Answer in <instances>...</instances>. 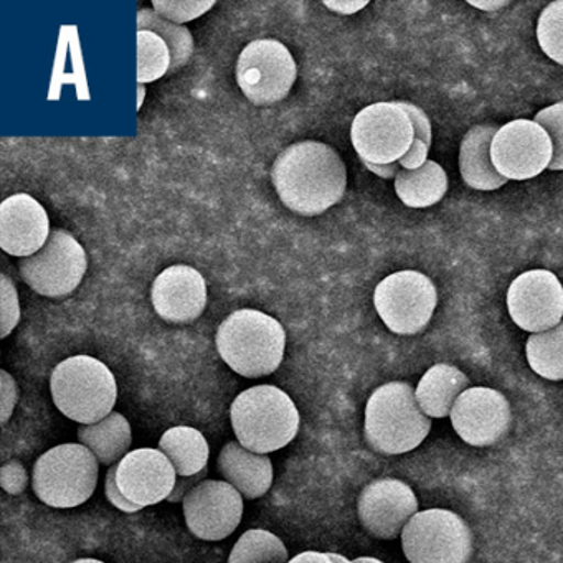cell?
I'll return each instance as SVG.
<instances>
[{
  "label": "cell",
  "mask_w": 563,
  "mask_h": 563,
  "mask_svg": "<svg viewBox=\"0 0 563 563\" xmlns=\"http://www.w3.org/2000/svg\"><path fill=\"white\" fill-rule=\"evenodd\" d=\"M104 493H107L108 500H110L117 509L123 510V512L133 514L143 509V507L137 506V504L131 503V500L121 493L120 486H118L117 483V464L108 470Z\"/></svg>",
  "instance_id": "obj_35"
},
{
  "label": "cell",
  "mask_w": 563,
  "mask_h": 563,
  "mask_svg": "<svg viewBox=\"0 0 563 563\" xmlns=\"http://www.w3.org/2000/svg\"><path fill=\"white\" fill-rule=\"evenodd\" d=\"M467 4L473 5V8L479 9V11L484 12H494L499 11V9L506 8L509 2L507 0H483V2H477V0H470Z\"/></svg>",
  "instance_id": "obj_43"
},
{
  "label": "cell",
  "mask_w": 563,
  "mask_h": 563,
  "mask_svg": "<svg viewBox=\"0 0 563 563\" xmlns=\"http://www.w3.org/2000/svg\"><path fill=\"white\" fill-rule=\"evenodd\" d=\"M537 42L550 60L563 67V0L543 9L537 22Z\"/></svg>",
  "instance_id": "obj_30"
},
{
  "label": "cell",
  "mask_w": 563,
  "mask_h": 563,
  "mask_svg": "<svg viewBox=\"0 0 563 563\" xmlns=\"http://www.w3.org/2000/svg\"><path fill=\"white\" fill-rule=\"evenodd\" d=\"M288 550L275 533L263 529L246 530L229 556V563H288Z\"/></svg>",
  "instance_id": "obj_28"
},
{
  "label": "cell",
  "mask_w": 563,
  "mask_h": 563,
  "mask_svg": "<svg viewBox=\"0 0 563 563\" xmlns=\"http://www.w3.org/2000/svg\"><path fill=\"white\" fill-rule=\"evenodd\" d=\"M0 395H2V411H0V420L2 424L8 423L9 418L14 413L15 405H18L19 388L14 377L9 372H0Z\"/></svg>",
  "instance_id": "obj_34"
},
{
  "label": "cell",
  "mask_w": 563,
  "mask_h": 563,
  "mask_svg": "<svg viewBox=\"0 0 563 563\" xmlns=\"http://www.w3.org/2000/svg\"><path fill=\"white\" fill-rule=\"evenodd\" d=\"M173 57L166 42L151 31H137V84L146 85L169 74Z\"/></svg>",
  "instance_id": "obj_29"
},
{
  "label": "cell",
  "mask_w": 563,
  "mask_h": 563,
  "mask_svg": "<svg viewBox=\"0 0 563 563\" xmlns=\"http://www.w3.org/2000/svg\"><path fill=\"white\" fill-rule=\"evenodd\" d=\"M235 77L240 90L253 104L272 107L288 97L298 78V67L286 45L265 38L243 48Z\"/></svg>",
  "instance_id": "obj_9"
},
{
  "label": "cell",
  "mask_w": 563,
  "mask_h": 563,
  "mask_svg": "<svg viewBox=\"0 0 563 563\" xmlns=\"http://www.w3.org/2000/svg\"><path fill=\"white\" fill-rule=\"evenodd\" d=\"M354 563H384L382 560L374 559V556H358L354 560Z\"/></svg>",
  "instance_id": "obj_46"
},
{
  "label": "cell",
  "mask_w": 563,
  "mask_h": 563,
  "mask_svg": "<svg viewBox=\"0 0 563 563\" xmlns=\"http://www.w3.org/2000/svg\"><path fill=\"white\" fill-rule=\"evenodd\" d=\"M398 104L410 117L411 123H413L415 137L423 141L424 144L431 147V123L427 113L421 108H418L417 104L410 103V101H398Z\"/></svg>",
  "instance_id": "obj_36"
},
{
  "label": "cell",
  "mask_w": 563,
  "mask_h": 563,
  "mask_svg": "<svg viewBox=\"0 0 563 563\" xmlns=\"http://www.w3.org/2000/svg\"><path fill=\"white\" fill-rule=\"evenodd\" d=\"M51 391L58 410L81 424H93L113 413L118 384L107 364L75 355L60 362L52 372Z\"/></svg>",
  "instance_id": "obj_5"
},
{
  "label": "cell",
  "mask_w": 563,
  "mask_h": 563,
  "mask_svg": "<svg viewBox=\"0 0 563 563\" xmlns=\"http://www.w3.org/2000/svg\"><path fill=\"white\" fill-rule=\"evenodd\" d=\"M430 430L431 418L423 413L407 382L382 385L368 398L364 433L368 446L377 453H408L423 443Z\"/></svg>",
  "instance_id": "obj_4"
},
{
  "label": "cell",
  "mask_w": 563,
  "mask_h": 563,
  "mask_svg": "<svg viewBox=\"0 0 563 563\" xmlns=\"http://www.w3.org/2000/svg\"><path fill=\"white\" fill-rule=\"evenodd\" d=\"M324 5L329 11L338 12V14L342 15H351L367 8L368 0H325Z\"/></svg>",
  "instance_id": "obj_40"
},
{
  "label": "cell",
  "mask_w": 563,
  "mask_h": 563,
  "mask_svg": "<svg viewBox=\"0 0 563 563\" xmlns=\"http://www.w3.org/2000/svg\"><path fill=\"white\" fill-rule=\"evenodd\" d=\"M47 210L29 194H14L0 203V249L29 258L51 239Z\"/></svg>",
  "instance_id": "obj_18"
},
{
  "label": "cell",
  "mask_w": 563,
  "mask_h": 563,
  "mask_svg": "<svg viewBox=\"0 0 563 563\" xmlns=\"http://www.w3.org/2000/svg\"><path fill=\"white\" fill-rule=\"evenodd\" d=\"M507 309L522 331L539 334L563 321V286L549 269H530L510 283Z\"/></svg>",
  "instance_id": "obj_13"
},
{
  "label": "cell",
  "mask_w": 563,
  "mask_h": 563,
  "mask_svg": "<svg viewBox=\"0 0 563 563\" xmlns=\"http://www.w3.org/2000/svg\"><path fill=\"white\" fill-rule=\"evenodd\" d=\"M497 130L499 128L494 124H477L471 128L461 141V176L471 189L490 192L506 186V177L497 173L490 157V144Z\"/></svg>",
  "instance_id": "obj_21"
},
{
  "label": "cell",
  "mask_w": 563,
  "mask_h": 563,
  "mask_svg": "<svg viewBox=\"0 0 563 563\" xmlns=\"http://www.w3.org/2000/svg\"><path fill=\"white\" fill-rule=\"evenodd\" d=\"M137 31H151L159 35L170 51L173 64H170L169 74H176L180 68L189 64L194 54V37L186 25L176 24L161 18L156 11L151 9H141L137 12Z\"/></svg>",
  "instance_id": "obj_26"
},
{
  "label": "cell",
  "mask_w": 563,
  "mask_h": 563,
  "mask_svg": "<svg viewBox=\"0 0 563 563\" xmlns=\"http://www.w3.org/2000/svg\"><path fill=\"white\" fill-rule=\"evenodd\" d=\"M401 547L410 563H467L473 553V533L451 510H421L405 526Z\"/></svg>",
  "instance_id": "obj_7"
},
{
  "label": "cell",
  "mask_w": 563,
  "mask_h": 563,
  "mask_svg": "<svg viewBox=\"0 0 563 563\" xmlns=\"http://www.w3.org/2000/svg\"><path fill=\"white\" fill-rule=\"evenodd\" d=\"M272 180L289 210L316 217L341 202L347 189V170L334 147L319 141H299L278 154Z\"/></svg>",
  "instance_id": "obj_1"
},
{
  "label": "cell",
  "mask_w": 563,
  "mask_h": 563,
  "mask_svg": "<svg viewBox=\"0 0 563 563\" xmlns=\"http://www.w3.org/2000/svg\"><path fill=\"white\" fill-rule=\"evenodd\" d=\"M184 517L194 536L219 542L242 522L243 496L227 481L206 479L184 499Z\"/></svg>",
  "instance_id": "obj_14"
},
{
  "label": "cell",
  "mask_w": 563,
  "mask_h": 563,
  "mask_svg": "<svg viewBox=\"0 0 563 563\" xmlns=\"http://www.w3.org/2000/svg\"><path fill=\"white\" fill-rule=\"evenodd\" d=\"M230 418L239 443L258 454L288 446L301 423L295 401L275 385H256L242 391L233 400Z\"/></svg>",
  "instance_id": "obj_3"
},
{
  "label": "cell",
  "mask_w": 563,
  "mask_h": 563,
  "mask_svg": "<svg viewBox=\"0 0 563 563\" xmlns=\"http://www.w3.org/2000/svg\"><path fill=\"white\" fill-rule=\"evenodd\" d=\"M526 354L537 375L547 380H563V321L549 331L530 335Z\"/></svg>",
  "instance_id": "obj_27"
},
{
  "label": "cell",
  "mask_w": 563,
  "mask_h": 563,
  "mask_svg": "<svg viewBox=\"0 0 563 563\" xmlns=\"http://www.w3.org/2000/svg\"><path fill=\"white\" fill-rule=\"evenodd\" d=\"M362 163H364V166L367 167L371 173L377 174V176L382 177V179H395L397 174L401 170L400 164L398 163L372 164L367 163V161H362Z\"/></svg>",
  "instance_id": "obj_41"
},
{
  "label": "cell",
  "mask_w": 563,
  "mask_h": 563,
  "mask_svg": "<svg viewBox=\"0 0 563 563\" xmlns=\"http://www.w3.org/2000/svg\"><path fill=\"white\" fill-rule=\"evenodd\" d=\"M470 388V378L450 364H437L421 377L415 395L427 417H450L460 395Z\"/></svg>",
  "instance_id": "obj_22"
},
{
  "label": "cell",
  "mask_w": 563,
  "mask_h": 563,
  "mask_svg": "<svg viewBox=\"0 0 563 563\" xmlns=\"http://www.w3.org/2000/svg\"><path fill=\"white\" fill-rule=\"evenodd\" d=\"M117 483L131 503L144 509L167 500L176 487L177 471L159 448H140L117 464Z\"/></svg>",
  "instance_id": "obj_17"
},
{
  "label": "cell",
  "mask_w": 563,
  "mask_h": 563,
  "mask_svg": "<svg viewBox=\"0 0 563 563\" xmlns=\"http://www.w3.org/2000/svg\"><path fill=\"white\" fill-rule=\"evenodd\" d=\"M438 292L427 275L405 269L387 276L374 291V306L384 324L398 335H413L430 324Z\"/></svg>",
  "instance_id": "obj_8"
},
{
  "label": "cell",
  "mask_w": 563,
  "mask_h": 563,
  "mask_svg": "<svg viewBox=\"0 0 563 563\" xmlns=\"http://www.w3.org/2000/svg\"><path fill=\"white\" fill-rule=\"evenodd\" d=\"M417 512L418 499L413 489L394 477L372 481L358 496V519L377 539L390 540L400 536Z\"/></svg>",
  "instance_id": "obj_15"
},
{
  "label": "cell",
  "mask_w": 563,
  "mask_h": 563,
  "mask_svg": "<svg viewBox=\"0 0 563 563\" xmlns=\"http://www.w3.org/2000/svg\"><path fill=\"white\" fill-rule=\"evenodd\" d=\"M159 450L176 467L177 476H194L206 470L210 448L197 428L173 427L159 440Z\"/></svg>",
  "instance_id": "obj_25"
},
{
  "label": "cell",
  "mask_w": 563,
  "mask_h": 563,
  "mask_svg": "<svg viewBox=\"0 0 563 563\" xmlns=\"http://www.w3.org/2000/svg\"><path fill=\"white\" fill-rule=\"evenodd\" d=\"M0 292H2V331L0 338L5 339L15 328L21 319V305H19L18 289L8 275H0Z\"/></svg>",
  "instance_id": "obj_33"
},
{
  "label": "cell",
  "mask_w": 563,
  "mask_h": 563,
  "mask_svg": "<svg viewBox=\"0 0 563 563\" xmlns=\"http://www.w3.org/2000/svg\"><path fill=\"white\" fill-rule=\"evenodd\" d=\"M87 268L84 246L67 230H54L41 252L19 263L22 279L45 298L71 295L84 282Z\"/></svg>",
  "instance_id": "obj_11"
},
{
  "label": "cell",
  "mask_w": 563,
  "mask_h": 563,
  "mask_svg": "<svg viewBox=\"0 0 563 563\" xmlns=\"http://www.w3.org/2000/svg\"><path fill=\"white\" fill-rule=\"evenodd\" d=\"M137 93H140V97H137V110H141L144 104V97H146V88H144V85L137 84Z\"/></svg>",
  "instance_id": "obj_44"
},
{
  "label": "cell",
  "mask_w": 563,
  "mask_h": 563,
  "mask_svg": "<svg viewBox=\"0 0 563 563\" xmlns=\"http://www.w3.org/2000/svg\"><path fill=\"white\" fill-rule=\"evenodd\" d=\"M494 167L507 180H529L549 169L553 144L533 120H514L497 130L490 144Z\"/></svg>",
  "instance_id": "obj_12"
},
{
  "label": "cell",
  "mask_w": 563,
  "mask_h": 563,
  "mask_svg": "<svg viewBox=\"0 0 563 563\" xmlns=\"http://www.w3.org/2000/svg\"><path fill=\"white\" fill-rule=\"evenodd\" d=\"M207 474H209V470L206 467V470L200 471L199 474H194V476H177L176 487H174L167 500L174 504L184 503V499L189 496L190 490L207 479Z\"/></svg>",
  "instance_id": "obj_39"
},
{
  "label": "cell",
  "mask_w": 563,
  "mask_h": 563,
  "mask_svg": "<svg viewBox=\"0 0 563 563\" xmlns=\"http://www.w3.org/2000/svg\"><path fill=\"white\" fill-rule=\"evenodd\" d=\"M285 347L286 332L282 322L256 309L232 312L217 331L220 357L246 378L265 377L278 371Z\"/></svg>",
  "instance_id": "obj_2"
},
{
  "label": "cell",
  "mask_w": 563,
  "mask_h": 563,
  "mask_svg": "<svg viewBox=\"0 0 563 563\" xmlns=\"http://www.w3.org/2000/svg\"><path fill=\"white\" fill-rule=\"evenodd\" d=\"M71 563H104V562H101V560H97V559H80V560H75V562H71Z\"/></svg>",
  "instance_id": "obj_47"
},
{
  "label": "cell",
  "mask_w": 563,
  "mask_h": 563,
  "mask_svg": "<svg viewBox=\"0 0 563 563\" xmlns=\"http://www.w3.org/2000/svg\"><path fill=\"white\" fill-rule=\"evenodd\" d=\"M395 192L410 209L433 207L446 196V170L434 161H428L417 170L401 169L395 177Z\"/></svg>",
  "instance_id": "obj_24"
},
{
  "label": "cell",
  "mask_w": 563,
  "mask_h": 563,
  "mask_svg": "<svg viewBox=\"0 0 563 563\" xmlns=\"http://www.w3.org/2000/svg\"><path fill=\"white\" fill-rule=\"evenodd\" d=\"M428 153H430V146L424 144L423 141L415 137L413 144H411L410 151L398 161L401 169L417 170L423 167L428 163Z\"/></svg>",
  "instance_id": "obj_38"
},
{
  "label": "cell",
  "mask_w": 563,
  "mask_h": 563,
  "mask_svg": "<svg viewBox=\"0 0 563 563\" xmlns=\"http://www.w3.org/2000/svg\"><path fill=\"white\" fill-rule=\"evenodd\" d=\"M9 487V494H21L27 484V474H25L24 466L19 461H11L2 467V486Z\"/></svg>",
  "instance_id": "obj_37"
},
{
  "label": "cell",
  "mask_w": 563,
  "mask_h": 563,
  "mask_svg": "<svg viewBox=\"0 0 563 563\" xmlns=\"http://www.w3.org/2000/svg\"><path fill=\"white\" fill-rule=\"evenodd\" d=\"M78 440L93 451L100 464L114 466L130 453L133 431L126 417L120 411H113L98 423L78 428Z\"/></svg>",
  "instance_id": "obj_23"
},
{
  "label": "cell",
  "mask_w": 563,
  "mask_h": 563,
  "mask_svg": "<svg viewBox=\"0 0 563 563\" xmlns=\"http://www.w3.org/2000/svg\"><path fill=\"white\" fill-rule=\"evenodd\" d=\"M288 563H334L332 562L329 553L314 552V550H308V552L298 553L292 556Z\"/></svg>",
  "instance_id": "obj_42"
},
{
  "label": "cell",
  "mask_w": 563,
  "mask_h": 563,
  "mask_svg": "<svg viewBox=\"0 0 563 563\" xmlns=\"http://www.w3.org/2000/svg\"><path fill=\"white\" fill-rule=\"evenodd\" d=\"M537 124L543 128L549 134L553 144V157L550 163V170H563V101L543 108L533 118Z\"/></svg>",
  "instance_id": "obj_32"
},
{
  "label": "cell",
  "mask_w": 563,
  "mask_h": 563,
  "mask_svg": "<svg viewBox=\"0 0 563 563\" xmlns=\"http://www.w3.org/2000/svg\"><path fill=\"white\" fill-rule=\"evenodd\" d=\"M450 418L461 440L471 446H490L509 430V400L494 388L470 387L457 398Z\"/></svg>",
  "instance_id": "obj_16"
},
{
  "label": "cell",
  "mask_w": 563,
  "mask_h": 563,
  "mask_svg": "<svg viewBox=\"0 0 563 563\" xmlns=\"http://www.w3.org/2000/svg\"><path fill=\"white\" fill-rule=\"evenodd\" d=\"M351 141L362 161L398 163L413 144V123L398 101H380L358 111L352 121Z\"/></svg>",
  "instance_id": "obj_10"
},
{
  "label": "cell",
  "mask_w": 563,
  "mask_h": 563,
  "mask_svg": "<svg viewBox=\"0 0 563 563\" xmlns=\"http://www.w3.org/2000/svg\"><path fill=\"white\" fill-rule=\"evenodd\" d=\"M329 556H331L332 562L334 563H354V560L345 559V556L341 555V553L329 552Z\"/></svg>",
  "instance_id": "obj_45"
},
{
  "label": "cell",
  "mask_w": 563,
  "mask_h": 563,
  "mask_svg": "<svg viewBox=\"0 0 563 563\" xmlns=\"http://www.w3.org/2000/svg\"><path fill=\"white\" fill-rule=\"evenodd\" d=\"M216 5V0H153V8L161 18L184 25L196 21Z\"/></svg>",
  "instance_id": "obj_31"
},
{
  "label": "cell",
  "mask_w": 563,
  "mask_h": 563,
  "mask_svg": "<svg viewBox=\"0 0 563 563\" xmlns=\"http://www.w3.org/2000/svg\"><path fill=\"white\" fill-rule=\"evenodd\" d=\"M100 461L81 443L58 444L35 461L32 486L42 503L74 509L93 496Z\"/></svg>",
  "instance_id": "obj_6"
},
{
  "label": "cell",
  "mask_w": 563,
  "mask_h": 563,
  "mask_svg": "<svg viewBox=\"0 0 563 563\" xmlns=\"http://www.w3.org/2000/svg\"><path fill=\"white\" fill-rule=\"evenodd\" d=\"M154 309L164 321L190 324L207 306V285L199 269L174 265L159 273L151 291Z\"/></svg>",
  "instance_id": "obj_19"
},
{
  "label": "cell",
  "mask_w": 563,
  "mask_h": 563,
  "mask_svg": "<svg viewBox=\"0 0 563 563\" xmlns=\"http://www.w3.org/2000/svg\"><path fill=\"white\" fill-rule=\"evenodd\" d=\"M219 473L245 499H258L273 484V463L268 454L253 453L239 441H230L217 460Z\"/></svg>",
  "instance_id": "obj_20"
}]
</instances>
